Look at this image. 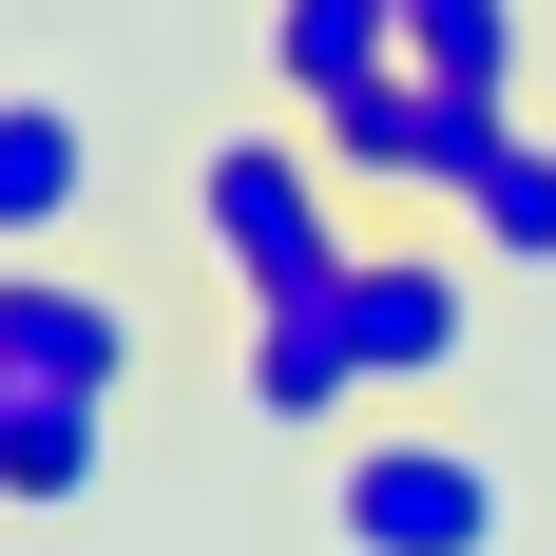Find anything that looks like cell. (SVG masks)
I'll list each match as a JSON object with an SVG mask.
<instances>
[{
  "mask_svg": "<svg viewBox=\"0 0 556 556\" xmlns=\"http://www.w3.org/2000/svg\"><path fill=\"white\" fill-rule=\"evenodd\" d=\"M192 230H212L230 307H269V288H345V250H365V230H345L327 135H250V115L192 154Z\"/></svg>",
  "mask_w": 556,
  "mask_h": 556,
  "instance_id": "cell-1",
  "label": "cell"
},
{
  "mask_svg": "<svg viewBox=\"0 0 556 556\" xmlns=\"http://www.w3.org/2000/svg\"><path fill=\"white\" fill-rule=\"evenodd\" d=\"M327 538L345 556H500L518 500H500V460L442 442V422H345L327 442Z\"/></svg>",
  "mask_w": 556,
  "mask_h": 556,
  "instance_id": "cell-2",
  "label": "cell"
},
{
  "mask_svg": "<svg viewBox=\"0 0 556 556\" xmlns=\"http://www.w3.org/2000/svg\"><path fill=\"white\" fill-rule=\"evenodd\" d=\"M307 135H327V173H345V192H422V212H460V192H480V154L518 135V97H460V77L384 58V77H365V97H327Z\"/></svg>",
  "mask_w": 556,
  "mask_h": 556,
  "instance_id": "cell-3",
  "label": "cell"
},
{
  "mask_svg": "<svg viewBox=\"0 0 556 556\" xmlns=\"http://www.w3.org/2000/svg\"><path fill=\"white\" fill-rule=\"evenodd\" d=\"M345 345H365V384H384V403L460 384V365H480V269L422 250V230H403V250H345Z\"/></svg>",
  "mask_w": 556,
  "mask_h": 556,
  "instance_id": "cell-4",
  "label": "cell"
},
{
  "mask_svg": "<svg viewBox=\"0 0 556 556\" xmlns=\"http://www.w3.org/2000/svg\"><path fill=\"white\" fill-rule=\"evenodd\" d=\"M0 384L20 403H115L135 384V307L77 250H0Z\"/></svg>",
  "mask_w": 556,
  "mask_h": 556,
  "instance_id": "cell-5",
  "label": "cell"
},
{
  "mask_svg": "<svg viewBox=\"0 0 556 556\" xmlns=\"http://www.w3.org/2000/svg\"><path fill=\"white\" fill-rule=\"evenodd\" d=\"M250 403H269L288 442H345V422H365V345H345V288H269V307H250Z\"/></svg>",
  "mask_w": 556,
  "mask_h": 556,
  "instance_id": "cell-6",
  "label": "cell"
},
{
  "mask_svg": "<svg viewBox=\"0 0 556 556\" xmlns=\"http://www.w3.org/2000/svg\"><path fill=\"white\" fill-rule=\"evenodd\" d=\"M77 212H97V115L0 77V250H58Z\"/></svg>",
  "mask_w": 556,
  "mask_h": 556,
  "instance_id": "cell-7",
  "label": "cell"
},
{
  "mask_svg": "<svg viewBox=\"0 0 556 556\" xmlns=\"http://www.w3.org/2000/svg\"><path fill=\"white\" fill-rule=\"evenodd\" d=\"M384 58H403V0H269V97H288V115L365 97Z\"/></svg>",
  "mask_w": 556,
  "mask_h": 556,
  "instance_id": "cell-8",
  "label": "cell"
},
{
  "mask_svg": "<svg viewBox=\"0 0 556 556\" xmlns=\"http://www.w3.org/2000/svg\"><path fill=\"white\" fill-rule=\"evenodd\" d=\"M460 250H480V269H556V135H538V115L480 154V192H460Z\"/></svg>",
  "mask_w": 556,
  "mask_h": 556,
  "instance_id": "cell-9",
  "label": "cell"
},
{
  "mask_svg": "<svg viewBox=\"0 0 556 556\" xmlns=\"http://www.w3.org/2000/svg\"><path fill=\"white\" fill-rule=\"evenodd\" d=\"M97 460H115V403H20V422H0V500H20V518H77Z\"/></svg>",
  "mask_w": 556,
  "mask_h": 556,
  "instance_id": "cell-10",
  "label": "cell"
},
{
  "mask_svg": "<svg viewBox=\"0 0 556 556\" xmlns=\"http://www.w3.org/2000/svg\"><path fill=\"white\" fill-rule=\"evenodd\" d=\"M403 58H422V77H460V97H518L538 0H403Z\"/></svg>",
  "mask_w": 556,
  "mask_h": 556,
  "instance_id": "cell-11",
  "label": "cell"
},
{
  "mask_svg": "<svg viewBox=\"0 0 556 556\" xmlns=\"http://www.w3.org/2000/svg\"><path fill=\"white\" fill-rule=\"evenodd\" d=\"M0 422H20V384H0Z\"/></svg>",
  "mask_w": 556,
  "mask_h": 556,
  "instance_id": "cell-12",
  "label": "cell"
}]
</instances>
